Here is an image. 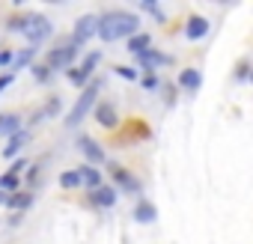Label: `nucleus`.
Here are the masks:
<instances>
[{
    "instance_id": "obj_1",
    "label": "nucleus",
    "mask_w": 253,
    "mask_h": 244,
    "mask_svg": "<svg viewBox=\"0 0 253 244\" xmlns=\"http://www.w3.org/2000/svg\"><path fill=\"white\" fill-rule=\"evenodd\" d=\"M140 33V18L128 9H107L98 15V39L101 42H119V39H131Z\"/></svg>"
},
{
    "instance_id": "obj_2",
    "label": "nucleus",
    "mask_w": 253,
    "mask_h": 244,
    "mask_svg": "<svg viewBox=\"0 0 253 244\" xmlns=\"http://www.w3.org/2000/svg\"><path fill=\"white\" fill-rule=\"evenodd\" d=\"M98 92H101V81H92V83L81 92V98L75 101V107L69 110V116H66V128H78L81 122L89 116V110H95V104H98Z\"/></svg>"
},
{
    "instance_id": "obj_3",
    "label": "nucleus",
    "mask_w": 253,
    "mask_h": 244,
    "mask_svg": "<svg viewBox=\"0 0 253 244\" xmlns=\"http://www.w3.org/2000/svg\"><path fill=\"white\" fill-rule=\"evenodd\" d=\"M78 45L69 39V42H63V45H57V48H51L48 51V57H45V66L51 69V72H69L72 69V63H75V57H78Z\"/></svg>"
},
{
    "instance_id": "obj_4",
    "label": "nucleus",
    "mask_w": 253,
    "mask_h": 244,
    "mask_svg": "<svg viewBox=\"0 0 253 244\" xmlns=\"http://www.w3.org/2000/svg\"><path fill=\"white\" fill-rule=\"evenodd\" d=\"M107 173H110V179H113V188H116V191H122V194H128V197L134 194V197H137V194L143 191L140 179H137V176H131L122 164H113V161H110V164H107Z\"/></svg>"
},
{
    "instance_id": "obj_5",
    "label": "nucleus",
    "mask_w": 253,
    "mask_h": 244,
    "mask_svg": "<svg viewBox=\"0 0 253 244\" xmlns=\"http://www.w3.org/2000/svg\"><path fill=\"white\" fill-rule=\"evenodd\" d=\"M54 33V24H51V18L48 15H30V27H27V42H30V48H39L48 36Z\"/></svg>"
},
{
    "instance_id": "obj_6",
    "label": "nucleus",
    "mask_w": 253,
    "mask_h": 244,
    "mask_svg": "<svg viewBox=\"0 0 253 244\" xmlns=\"http://www.w3.org/2000/svg\"><path fill=\"white\" fill-rule=\"evenodd\" d=\"M92 36H98V15H81V18L75 21V30H72V42L81 48V45H86Z\"/></svg>"
},
{
    "instance_id": "obj_7",
    "label": "nucleus",
    "mask_w": 253,
    "mask_h": 244,
    "mask_svg": "<svg viewBox=\"0 0 253 244\" xmlns=\"http://www.w3.org/2000/svg\"><path fill=\"white\" fill-rule=\"evenodd\" d=\"M92 116H95L98 125H101V128H107V131L119 128V116H116V104H113V101H98V104H95V110H92Z\"/></svg>"
},
{
    "instance_id": "obj_8",
    "label": "nucleus",
    "mask_w": 253,
    "mask_h": 244,
    "mask_svg": "<svg viewBox=\"0 0 253 244\" xmlns=\"http://www.w3.org/2000/svg\"><path fill=\"white\" fill-rule=\"evenodd\" d=\"M78 152H81L89 164H104V161H107V152L101 149V143L92 140V137H86V134L78 137Z\"/></svg>"
},
{
    "instance_id": "obj_9",
    "label": "nucleus",
    "mask_w": 253,
    "mask_h": 244,
    "mask_svg": "<svg viewBox=\"0 0 253 244\" xmlns=\"http://www.w3.org/2000/svg\"><path fill=\"white\" fill-rule=\"evenodd\" d=\"M137 63H140L146 72H155V69H161V66H170V63H173V57H170V54H164V51H158V48H149L146 54H140V57H137Z\"/></svg>"
},
{
    "instance_id": "obj_10",
    "label": "nucleus",
    "mask_w": 253,
    "mask_h": 244,
    "mask_svg": "<svg viewBox=\"0 0 253 244\" xmlns=\"http://www.w3.org/2000/svg\"><path fill=\"white\" fill-rule=\"evenodd\" d=\"M116 188L113 185H101L98 191H89V203L95 205V208H113L116 205Z\"/></svg>"
},
{
    "instance_id": "obj_11",
    "label": "nucleus",
    "mask_w": 253,
    "mask_h": 244,
    "mask_svg": "<svg viewBox=\"0 0 253 244\" xmlns=\"http://www.w3.org/2000/svg\"><path fill=\"white\" fill-rule=\"evenodd\" d=\"M206 33H209V18H203V15H191L188 24H185V39H188V42H200Z\"/></svg>"
},
{
    "instance_id": "obj_12",
    "label": "nucleus",
    "mask_w": 253,
    "mask_h": 244,
    "mask_svg": "<svg viewBox=\"0 0 253 244\" xmlns=\"http://www.w3.org/2000/svg\"><path fill=\"white\" fill-rule=\"evenodd\" d=\"M60 110H63V98H60V95H51V98L45 101V107H39V110L33 113V119H30V122H33V125H36V122H45V119H54V116H57Z\"/></svg>"
},
{
    "instance_id": "obj_13",
    "label": "nucleus",
    "mask_w": 253,
    "mask_h": 244,
    "mask_svg": "<svg viewBox=\"0 0 253 244\" xmlns=\"http://www.w3.org/2000/svg\"><path fill=\"white\" fill-rule=\"evenodd\" d=\"M27 143H30V131H27V128H24V131H18V134H12V137L6 140V146H3V158H6V161H12V158L27 146Z\"/></svg>"
},
{
    "instance_id": "obj_14",
    "label": "nucleus",
    "mask_w": 253,
    "mask_h": 244,
    "mask_svg": "<svg viewBox=\"0 0 253 244\" xmlns=\"http://www.w3.org/2000/svg\"><path fill=\"white\" fill-rule=\"evenodd\" d=\"M78 173H81V185H84L86 191H98V188H101V170H98V167L84 164V167H78Z\"/></svg>"
},
{
    "instance_id": "obj_15",
    "label": "nucleus",
    "mask_w": 253,
    "mask_h": 244,
    "mask_svg": "<svg viewBox=\"0 0 253 244\" xmlns=\"http://www.w3.org/2000/svg\"><path fill=\"white\" fill-rule=\"evenodd\" d=\"M179 86L188 89V92H197L203 86V72L200 69H182L179 72Z\"/></svg>"
},
{
    "instance_id": "obj_16",
    "label": "nucleus",
    "mask_w": 253,
    "mask_h": 244,
    "mask_svg": "<svg viewBox=\"0 0 253 244\" xmlns=\"http://www.w3.org/2000/svg\"><path fill=\"white\" fill-rule=\"evenodd\" d=\"M131 217H134L137 223H155V217H158V208H155V203H149V200H140V203L134 205Z\"/></svg>"
},
{
    "instance_id": "obj_17",
    "label": "nucleus",
    "mask_w": 253,
    "mask_h": 244,
    "mask_svg": "<svg viewBox=\"0 0 253 244\" xmlns=\"http://www.w3.org/2000/svg\"><path fill=\"white\" fill-rule=\"evenodd\" d=\"M18 131H24L21 128V113H3L0 116V134H6V140Z\"/></svg>"
},
{
    "instance_id": "obj_18",
    "label": "nucleus",
    "mask_w": 253,
    "mask_h": 244,
    "mask_svg": "<svg viewBox=\"0 0 253 244\" xmlns=\"http://www.w3.org/2000/svg\"><path fill=\"white\" fill-rule=\"evenodd\" d=\"M33 191H18V194H9V200H6V208L9 211H24V208H30L33 205Z\"/></svg>"
},
{
    "instance_id": "obj_19",
    "label": "nucleus",
    "mask_w": 253,
    "mask_h": 244,
    "mask_svg": "<svg viewBox=\"0 0 253 244\" xmlns=\"http://www.w3.org/2000/svg\"><path fill=\"white\" fill-rule=\"evenodd\" d=\"M149 45H152V36L149 33H137V36H131L128 42H125V51L134 54V57H140V54L149 51Z\"/></svg>"
},
{
    "instance_id": "obj_20",
    "label": "nucleus",
    "mask_w": 253,
    "mask_h": 244,
    "mask_svg": "<svg viewBox=\"0 0 253 244\" xmlns=\"http://www.w3.org/2000/svg\"><path fill=\"white\" fill-rule=\"evenodd\" d=\"M36 51H39V48H21V51H15V60H12L9 72H15V75H18L24 66H30V63H33V57H36Z\"/></svg>"
},
{
    "instance_id": "obj_21",
    "label": "nucleus",
    "mask_w": 253,
    "mask_h": 244,
    "mask_svg": "<svg viewBox=\"0 0 253 244\" xmlns=\"http://www.w3.org/2000/svg\"><path fill=\"white\" fill-rule=\"evenodd\" d=\"M140 9H143V12H149L158 24H167V15H164V9H161L158 0H140Z\"/></svg>"
},
{
    "instance_id": "obj_22",
    "label": "nucleus",
    "mask_w": 253,
    "mask_h": 244,
    "mask_svg": "<svg viewBox=\"0 0 253 244\" xmlns=\"http://www.w3.org/2000/svg\"><path fill=\"white\" fill-rule=\"evenodd\" d=\"M0 191H6V194H18L21 191V176H15V173H3L0 176Z\"/></svg>"
},
{
    "instance_id": "obj_23",
    "label": "nucleus",
    "mask_w": 253,
    "mask_h": 244,
    "mask_svg": "<svg viewBox=\"0 0 253 244\" xmlns=\"http://www.w3.org/2000/svg\"><path fill=\"white\" fill-rule=\"evenodd\" d=\"M149 125H143L140 119H131V125H128V137L131 140H149Z\"/></svg>"
},
{
    "instance_id": "obj_24",
    "label": "nucleus",
    "mask_w": 253,
    "mask_h": 244,
    "mask_svg": "<svg viewBox=\"0 0 253 244\" xmlns=\"http://www.w3.org/2000/svg\"><path fill=\"white\" fill-rule=\"evenodd\" d=\"M27 27H30V15H12L6 21V30L9 33H27Z\"/></svg>"
},
{
    "instance_id": "obj_25",
    "label": "nucleus",
    "mask_w": 253,
    "mask_h": 244,
    "mask_svg": "<svg viewBox=\"0 0 253 244\" xmlns=\"http://www.w3.org/2000/svg\"><path fill=\"white\" fill-rule=\"evenodd\" d=\"M60 188H66V191L81 188V173H78V170H66V173H60Z\"/></svg>"
},
{
    "instance_id": "obj_26",
    "label": "nucleus",
    "mask_w": 253,
    "mask_h": 244,
    "mask_svg": "<svg viewBox=\"0 0 253 244\" xmlns=\"http://www.w3.org/2000/svg\"><path fill=\"white\" fill-rule=\"evenodd\" d=\"M30 75H33V81H36V83H48L54 72H51L45 63H33V66H30Z\"/></svg>"
},
{
    "instance_id": "obj_27",
    "label": "nucleus",
    "mask_w": 253,
    "mask_h": 244,
    "mask_svg": "<svg viewBox=\"0 0 253 244\" xmlns=\"http://www.w3.org/2000/svg\"><path fill=\"white\" fill-rule=\"evenodd\" d=\"M113 72H116V75H119V78H122V81H131V83H134V81H140V78H143V75H140V69H137V66H113Z\"/></svg>"
},
{
    "instance_id": "obj_28",
    "label": "nucleus",
    "mask_w": 253,
    "mask_h": 244,
    "mask_svg": "<svg viewBox=\"0 0 253 244\" xmlns=\"http://www.w3.org/2000/svg\"><path fill=\"white\" fill-rule=\"evenodd\" d=\"M140 83H143V89H146V92H155V89L161 86V78H158L155 72H146V75L140 78Z\"/></svg>"
},
{
    "instance_id": "obj_29",
    "label": "nucleus",
    "mask_w": 253,
    "mask_h": 244,
    "mask_svg": "<svg viewBox=\"0 0 253 244\" xmlns=\"http://www.w3.org/2000/svg\"><path fill=\"white\" fill-rule=\"evenodd\" d=\"M247 78H253V69H250L247 60H241V63L235 66V81H247Z\"/></svg>"
},
{
    "instance_id": "obj_30",
    "label": "nucleus",
    "mask_w": 253,
    "mask_h": 244,
    "mask_svg": "<svg viewBox=\"0 0 253 244\" xmlns=\"http://www.w3.org/2000/svg\"><path fill=\"white\" fill-rule=\"evenodd\" d=\"M12 60H15V51H12V48H0V69H6V72H9Z\"/></svg>"
},
{
    "instance_id": "obj_31",
    "label": "nucleus",
    "mask_w": 253,
    "mask_h": 244,
    "mask_svg": "<svg viewBox=\"0 0 253 244\" xmlns=\"http://www.w3.org/2000/svg\"><path fill=\"white\" fill-rule=\"evenodd\" d=\"M27 167H33V164H30L27 158H15V161H12V167H9V173H15V176H21V173H24Z\"/></svg>"
},
{
    "instance_id": "obj_32",
    "label": "nucleus",
    "mask_w": 253,
    "mask_h": 244,
    "mask_svg": "<svg viewBox=\"0 0 253 244\" xmlns=\"http://www.w3.org/2000/svg\"><path fill=\"white\" fill-rule=\"evenodd\" d=\"M15 83V72H3V75H0V92H3L6 86H12Z\"/></svg>"
},
{
    "instance_id": "obj_33",
    "label": "nucleus",
    "mask_w": 253,
    "mask_h": 244,
    "mask_svg": "<svg viewBox=\"0 0 253 244\" xmlns=\"http://www.w3.org/2000/svg\"><path fill=\"white\" fill-rule=\"evenodd\" d=\"M6 200H9V194H6V191H0V205H6Z\"/></svg>"
},
{
    "instance_id": "obj_34",
    "label": "nucleus",
    "mask_w": 253,
    "mask_h": 244,
    "mask_svg": "<svg viewBox=\"0 0 253 244\" xmlns=\"http://www.w3.org/2000/svg\"><path fill=\"white\" fill-rule=\"evenodd\" d=\"M250 81H253V78H250Z\"/></svg>"
}]
</instances>
